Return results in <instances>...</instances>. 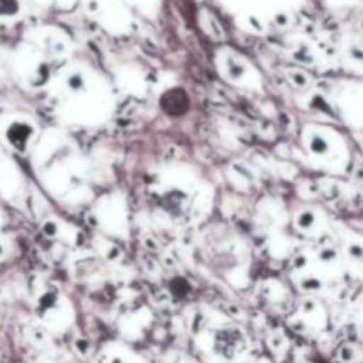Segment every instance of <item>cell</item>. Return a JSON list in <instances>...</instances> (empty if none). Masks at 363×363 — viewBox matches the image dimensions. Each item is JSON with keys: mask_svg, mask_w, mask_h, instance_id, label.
<instances>
[{"mask_svg": "<svg viewBox=\"0 0 363 363\" xmlns=\"http://www.w3.org/2000/svg\"><path fill=\"white\" fill-rule=\"evenodd\" d=\"M92 363H147V360L128 342L110 340L99 347Z\"/></svg>", "mask_w": 363, "mask_h": 363, "instance_id": "obj_5", "label": "cell"}, {"mask_svg": "<svg viewBox=\"0 0 363 363\" xmlns=\"http://www.w3.org/2000/svg\"><path fill=\"white\" fill-rule=\"evenodd\" d=\"M247 363H273V360L269 357H255L252 360H248Z\"/></svg>", "mask_w": 363, "mask_h": 363, "instance_id": "obj_11", "label": "cell"}, {"mask_svg": "<svg viewBox=\"0 0 363 363\" xmlns=\"http://www.w3.org/2000/svg\"><path fill=\"white\" fill-rule=\"evenodd\" d=\"M194 342L206 363H247L254 358L247 333L227 319H213L211 325H199Z\"/></svg>", "mask_w": 363, "mask_h": 363, "instance_id": "obj_2", "label": "cell"}, {"mask_svg": "<svg viewBox=\"0 0 363 363\" xmlns=\"http://www.w3.org/2000/svg\"><path fill=\"white\" fill-rule=\"evenodd\" d=\"M53 84L59 112L69 121H78L82 124L101 123L112 108L108 85L101 77H92L82 67L62 71Z\"/></svg>", "mask_w": 363, "mask_h": 363, "instance_id": "obj_1", "label": "cell"}, {"mask_svg": "<svg viewBox=\"0 0 363 363\" xmlns=\"http://www.w3.org/2000/svg\"><path fill=\"white\" fill-rule=\"evenodd\" d=\"M344 266L357 277H363V236L357 233H350V236L342 241Z\"/></svg>", "mask_w": 363, "mask_h": 363, "instance_id": "obj_7", "label": "cell"}, {"mask_svg": "<svg viewBox=\"0 0 363 363\" xmlns=\"http://www.w3.org/2000/svg\"><path fill=\"white\" fill-rule=\"evenodd\" d=\"M301 142L321 170L328 174H346L353 163V149L346 135L328 124H308Z\"/></svg>", "mask_w": 363, "mask_h": 363, "instance_id": "obj_3", "label": "cell"}, {"mask_svg": "<svg viewBox=\"0 0 363 363\" xmlns=\"http://www.w3.org/2000/svg\"><path fill=\"white\" fill-rule=\"evenodd\" d=\"M220 67H222L220 73L223 74V78H227L233 85H248V87H252L247 80V69H250V67L247 66L243 59L233 57L230 53H227V55L223 53V62Z\"/></svg>", "mask_w": 363, "mask_h": 363, "instance_id": "obj_8", "label": "cell"}, {"mask_svg": "<svg viewBox=\"0 0 363 363\" xmlns=\"http://www.w3.org/2000/svg\"><path fill=\"white\" fill-rule=\"evenodd\" d=\"M20 6V0H0V20H9L16 16Z\"/></svg>", "mask_w": 363, "mask_h": 363, "instance_id": "obj_9", "label": "cell"}, {"mask_svg": "<svg viewBox=\"0 0 363 363\" xmlns=\"http://www.w3.org/2000/svg\"><path fill=\"white\" fill-rule=\"evenodd\" d=\"M32 126L34 124L25 117H14V119L7 121L6 128H4V142L14 151L23 152L34 142L32 140V137H34V128Z\"/></svg>", "mask_w": 363, "mask_h": 363, "instance_id": "obj_6", "label": "cell"}, {"mask_svg": "<svg viewBox=\"0 0 363 363\" xmlns=\"http://www.w3.org/2000/svg\"><path fill=\"white\" fill-rule=\"evenodd\" d=\"M335 105L344 124L363 135V77L344 82L337 92Z\"/></svg>", "mask_w": 363, "mask_h": 363, "instance_id": "obj_4", "label": "cell"}, {"mask_svg": "<svg viewBox=\"0 0 363 363\" xmlns=\"http://www.w3.org/2000/svg\"><path fill=\"white\" fill-rule=\"evenodd\" d=\"M46 363H80V362L69 353H55L48 358V362Z\"/></svg>", "mask_w": 363, "mask_h": 363, "instance_id": "obj_10", "label": "cell"}]
</instances>
